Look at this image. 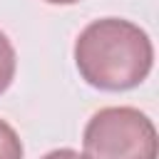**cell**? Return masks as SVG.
Here are the masks:
<instances>
[{"label":"cell","instance_id":"6da1fadb","mask_svg":"<svg viewBox=\"0 0 159 159\" xmlns=\"http://www.w3.org/2000/svg\"><path fill=\"white\" fill-rule=\"evenodd\" d=\"M75 65L87 84L124 92L147 80L154 65V47L139 25L122 17H102L89 22L75 40Z\"/></svg>","mask_w":159,"mask_h":159},{"label":"cell","instance_id":"277c9868","mask_svg":"<svg viewBox=\"0 0 159 159\" xmlns=\"http://www.w3.org/2000/svg\"><path fill=\"white\" fill-rule=\"evenodd\" d=\"M22 154L25 149L17 132L5 119H0V159H22Z\"/></svg>","mask_w":159,"mask_h":159},{"label":"cell","instance_id":"7a4b0ae2","mask_svg":"<svg viewBox=\"0 0 159 159\" xmlns=\"http://www.w3.org/2000/svg\"><path fill=\"white\" fill-rule=\"evenodd\" d=\"M87 159H157V127L137 107L94 112L82 134Z\"/></svg>","mask_w":159,"mask_h":159},{"label":"cell","instance_id":"5b68a950","mask_svg":"<svg viewBox=\"0 0 159 159\" xmlns=\"http://www.w3.org/2000/svg\"><path fill=\"white\" fill-rule=\"evenodd\" d=\"M42 159H87V157L80 154V152H75V149H70V147H62V149H52V152H47Z\"/></svg>","mask_w":159,"mask_h":159},{"label":"cell","instance_id":"8992f818","mask_svg":"<svg viewBox=\"0 0 159 159\" xmlns=\"http://www.w3.org/2000/svg\"><path fill=\"white\" fill-rule=\"evenodd\" d=\"M45 2H50V5H75L80 0H45Z\"/></svg>","mask_w":159,"mask_h":159},{"label":"cell","instance_id":"3957f363","mask_svg":"<svg viewBox=\"0 0 159 159\" xmlns=\"http://www.w3.org/2000/svg\"><path fill=\"white\" fill-rule=\"evenodd\" d=\"M15 67H17V55L10 42V37L0 30V94L12 84L15 80Z\"/></svg>","mask_w":159,"mask_h":159}]
</instances>
